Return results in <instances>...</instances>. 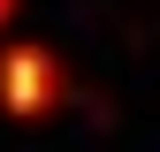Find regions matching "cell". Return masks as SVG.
Returning <instances> with one entry per match:
<instances>
[{
    "mask_svg": "<svg viewBox=\"0 0 160 152\" xmlns=\"http://www.w3.org/2000/svg\"><path fill=\"white\" fill-rule=\"evenodd\" d=\"M61 107H69V69H61V53L38 46V38L0 46V114H8V122H53Z\"/></svg>",
    "mask_w": 160,
    "mask_h": 152,
    "instance_id": "6da1fadb",
    "label": "cell"
},
{
    "mask_svg": "<svg viewBox=\"0 0 160 152\" xmlns=\"http://www.w3.org/2000/svg\"><path fill=\"white\" fill-rule=\"evenodd\" d=\"M15 8H23V0H0V31H8V23H15Z\"/></svg>",
    "mask_w": 160,
    "mask_h": 152,
    "instance_id": "7a4b0ae2",
    "label": "cell"
}]
</instances>
